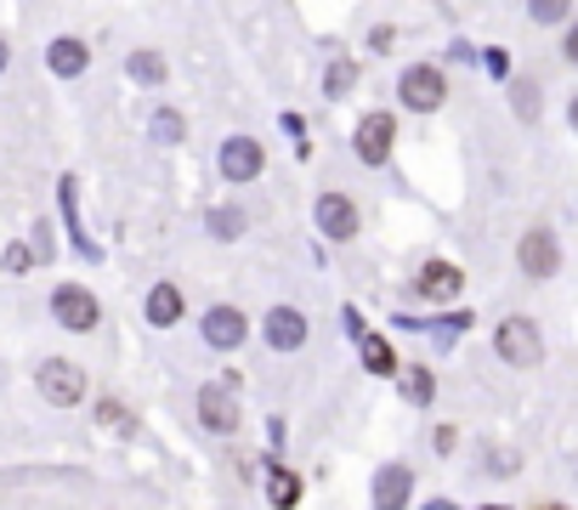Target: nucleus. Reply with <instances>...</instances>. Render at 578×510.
Returning <instances> with one entry per match:
<instances>
[{
    "label": "nucleus",
    "instance_id": "nucleus-1",
    "mask_svg": "<svg viewBox=\"0 0 578 510\" xmlns=\"http://www.w3.org/2000/svg\"><path fill=\"white\" fill-rule=\"evenodd\" d=\"M397 97L408 114H437L442 102H449V75H442L437 63H408L403 80H397Z\"/></svg>",
    "mask_w": 578,
    "mask_h": 510
},
{
    "label": "nucleus",
    "instance_id": "nucleus-2",
    "mask_svg": "<svg viewBox=\"0 0 578 510\" xmlns=\"http://www.w3.org/2000/svg\"><path fill=\"white\" fill-rule=\"evenodd\" d=\"M34 392H41L52 408H75V403H86V369L75 358H46L41 369H34Z\"/></svg>",
    "mask_w": 578,
    "mask_h": 510
},
{
    "label": "nucleus",
    "instance_id": "nucleus-3",
    "mask_svg": "<svg viewBox=\"0 0 578 510\" xmlns=\"http://www.w3.org/2000/svg\"><path fill=\"white\" fill-rule=\"evenodd\" d=\"M494 352L510 363V369H539L544 363V335L533 318H505L494 329Z\"/></svg>",
    "mask_w": 578,
    "mask_h": 510
},
{
    "label": "nucleus",
    "instance_id": "nucleus-4",
    "mask_svg": "<svg viewBox=\"0 0 578 510\" xmlns=\"http://www.w3.org/2000/svg\"><path fill=\"white\" fill-rule=\"evenodd\" d=\"M52 318H57V329H68V335H91V329L102 324V301H97L86 284H57V290H52Z\"/></svg>",
    "mask_w": 578,
    "mask_h": 510
},
{
    "label": "nucleus",
    "instance_id": "nucleus-5",
    "mask_svg": "<svg viewBox=\"0 0 578 510\" xmlns=\"http://www.w3.org/2000/svg\"><path fill=\"white\" fill-rule=\"evenodd\" d=\"M517 267L528 272L533 284L556 279V272H562V238H556L551 227H528L522 245H517Z\"/></svg>",
    "mask_w": 578,
    "mask_h": 510
},
{
    "label": "nucleus",
    "instance_id": "nucleus-6",
    "mask_svg": "<svg viewBox=\"0 0 578 510\" xmlns=\"http://www.w3.org/2000/svg\"><path fill=\"white\" fill-rule=\"evenodd\" d=\"M313 222H318L324 238H335V245H347V238L363 233V211H358V199H352V193H318Z\"/></svg>",
    "mask_w": 578,
    "mask_h": 510
},
{
    "label": "nucleus",
    "instance_id": "nucleus-7",
    "mask_svg": "<svg viewBox=\"0 0 578 510\" xmlns=\"http://www.w3.org/2000/svg\"><path fill=\"white\" fill-rule=\"evenodd\" d=\"M392 148H397V114H363L352 131V154L363 165H386Z\"/></svg>",
    "mask_w": 578,
    "mask_h": 510
},
{
    "label": "nucleus",
    "instance_id": "nucleus-8",
    "mask_svg": "<svg viewBox=\"0 0 578 510\" xmlns=\"http://www.w3.org/2000/svg\"><path fill=\"white\" fill-rule=\"evenodd\" d=\"M261 340L272 352H301L306 347V313H301V306H267Z\"/></svg>",
    "mask_w": 578,
    "mask_h": 510
},
{
    "label": "nucleus",
    "instance_id": "nucleus-9",
    "mask_svg": "<svg viewBox=\"0 0 578 510\" xmlns=\"http://www.w3.org/2000/svg\"><path fill=\"white\" fill-rule=\"evenodd\" d=\"M216 165H222L227 182H256L261 165H267V148L256 143V136H227L222 154H216Z\"/></svg>",
    "mask_w": 578,
    "mask_h": 510
},
{
    "label": "nucleus",
    "instance_id": "nucleus-10",
    "mask_svg": "<svg viewBox=\"0 0 578 510\" xmlns=\"http://www.w3.org/2000/svg\"><path fill=\"white\" fill-rule=\"evenodd\" d=\"M193 408H199V426L204 431H216V437H233L238 431V397L227 386H204Z\"/></svg>",
    "mask_w": 578,
    "mask_h": 510
},
{
    "label": "nucleus",
    "instance_id": "nucleus-11",
    "mask_svg": "<svg viewBox=\"0 0 578 510\" xmlns=\"http://www.w3.org/2000/svg\"><path fill=\"white\" fill-rule=\"evenodd\" d=\"M204 340H211L216 352L245 347V340H250V318L238 313V306H211V313H204Z\"/></svg>",
    "mask_w": 578,
    "mask_h": 510
},
{
    "label": "nucleus",
    "instance_id": "nucleus-12",
    "mask_svg": "<svg viewBox=\"0 0 578 510\" xmlns=\"http://www.w3.org/2000/svg\"><path fill=\"white\" fill-rule=\"evenodd\" d=\"M460 290H465V272L454 261H426L420 279H415V295L420 301H454Z\"/></svg>",
    "mask_w": 578,
    "mask_h": 510
},
{
    "label": "nucleus",
    "instance_id": "nucleus-13",
    "mask_svg": "<svg viewBox=\"0 0 578 510\" xmlns=\"http://www.w3.org/2000/svg\"><path fill=\"white\" fill-rule=\"evenodd\" d=\"M408 499H415V471L381 465V476H374V510H408Z\"/></svg>",
    "mask_w": 578,
    "mask_h": 510
},
{
    "label": "nucleus",
    "instance_id": "nucleus-14",
    "mask_svg": "<svg viewBox=\"0 0 578 510\" xmlns=\"http://www.w3.org/2000/svg\"><path fill=\"white\" fill-rule=\"evenodd\" d=\"M182 313H188V295H182V284H154V290H148V324H154V329L182 324Z\"/></svg>",
    "mask_w": 578,
    "mask_h": 510
},
{
    "label": "nucleus",
    "instance_id": "nucleus-15",
    "mask_svg": "<svg viewBox=\"0 0 578 510\" xmlns=\"http://www.w3.org/2000/svg\"><path fill=\"white\" fill-rule=\"evenodd\" d=\"M46 63H52V75L75 80V75H86V63H91V46H86V41H75V34H63V41H52Z\"/></svg>",
    "mask_w": 578,
    "mask_h": 510
},
{
    "label": "nucleus",
    "instance_id": "nucleus-16",
    "mask_svg": "<svg viewBox=\"0 0 578 510\" xmlns=\"http://www.w3.org/2000/svg\"><path fill=\"white\" fill-rule=\"evenodd\" d=\"M267 499H272V510H295L301 505V476L284 471V465H272L267 471Z\"/></svg>",
    "mask_w": 578,
    "mask_h": 510
},
{
    "label": "nucleus",
    "instance_id": "nucleus-17",
    "mask_svg": "<svg viewBox=\"0 0 578 510\" xmlns=\"http://www.w3.org/2000/svg\"><path fill=\"white\" fill-rule=\"evenodd\" d=\"M358 352H363V363L374 369V374H397V358H392V347L381 335H369V329H358Z\"/></svg>",
    "mask_w": 578,
    "mask_h": 510
},
{
    "label": "nucleus",
    "instance_id": "nucleus-18",
    "mask_svg": "<svg viewBox=\"0 0 578 510\" xmlns=\"http://www.w3.org/2000/svg\"><path fill=\"white\" fill-rule=\"evenodd\" d=\"M204 227H211L216 238H238L245 233V211H238V204H216V211L204 216Z\"/></svg>",
    "mask_w": 578,
    "mask_h": 510
},
{
    "label": "nucleus",
    "instance_id": "nucleus-19",
    "mask_svg": "<svg viewBox=\"0 0 578 510\" xmlns=\"http://www.w3.org/2000/svg\"><path fill=\"white\" fill-rule=\"evenodd\" d=\"M510 109H517V120H539V80L510 86Z\"/></svg>",
    "mask_w": 578,
    "mask_h": 510
},
{
    "label": "nucleus",
    "instance_id": "nucleus-20",
    "mask_svg": "<svg viewBox=\"0 0 578 510\" xmlns=\"http://www.w3.org/2000/svg\"><path fill=\"white\" fill-rule=\"evenodd\" d=\"M131 80L159 86V80H165V57H159V52H136V57H131Z\"/></svg>",
    "mask_w": 578,
    "mask_h": 510
},
{
    "label": "nucleus",
    "instance_id": "nucleus-21",
    "mask_svg": "<svg viewBox=\"0 0 578 510\" xmlns=\"http://www.w3.org/2000/svg\"><path fill=\"white\" fill-rule=\"evenodd\" d=\"M352 80H358V63H352V57H340V63L329 68L324 91H329V97H347V91H352Z\"/></svg>",
    "mask_w": 578,
    "mask_h": 510
},
{
    "label": "nucleus",
    "instance_id": "nucleus-22",
    "mask_svg": "<svg viewBox=\"0 0 578 510\" xmlns=\"http://www.w3.org/2000/svg\"><path fill=\"white\" fill-rule=\"evenodd\" d=\"M437 381H431V369H408V381H403V397L408 403H431Z\"/></svg>",
    "mask_w": 578,
    "mask_h": 510
},
{
    "label": "nucleus",
    "instance_id": "nucleus-23",
    "mask_svg": "<svg viewBox=\"0 0 578 510\" xmlns=\"http://www.w3.org/2000/svg\"><path fill=\"white\" fill-rule=\"evenodd\" d=\"M573 12V0H528V18L533 23H562Z\"/></svg>",
    "mask_w": 578,
    "mask_h": 510
},
{
    "label": "nucleus",
    "instance_id": "nucleus-24",
    "mask_svg": "<svg viewBox=\"0 0 578 510\" xmlns=\"http://www.w3.org/2000/svg\"><path fill=\"white\" fill-rule=\"evenodd\" d=\"M154 136H159V143H182V136H188V125H182V114H170V109H165V114L154 120Z\"/></svg>",
    "mask_w": 578,
    "mask_h": 510
},
{
    "label": "nucleus",
    "instance_id": "nucleus-25",
    "mask_svg": "<svg viewBox=\"0 0 578 510\" xmlns=\"http://www.w3.org/2000/svg\"><path fill=\"white\" fill-rule=\"evenodd\" d=\"M562 57H567V63H578V23L567 29V41H562Z\"/></svg>",
    "mask_w": 578,
    "mask_h": 510
},
{
    "label": "nucleus",
    "instance_id": "nucleus-26",
    "mask_svg": "<svg viewBox=\"0 0 578 510\" xmlns=\"http://www.w3.org/2000/svg\"><path fill=\"white\" fill-rule=\"evenodd\" d=\"M7 63H12V46H7V41H0V75H7Z\"/></svg>",
    "mask_w": 578,
    "mask_h": 510
},
{
    "label": "nucleus",
    "instance_id": "nucleus-27",
    "mask_svg": "<svg viewBox=\"0 0 578 510\" xmlns=\"http://www.w3.org/2000/svg\"><path fill=\"white\" fill-rule=\"evenodd\" d=\"M426 510H454V505H449V499H431V505H426Z\"/></svg>",
    "mask_w": 578,
    "mask_h": 510
},
{
    "label": "nucleus",
    "instance_id": "nucleus-28",
    "mask_svg": "<svg viewBox=\"0 0 578 510\" xmlns=\"http://www.w3.org/2000/svg\"><path fill=\"white\" fill-rule=\"evenodd\" d=\"M567 120H573V131H578V97H573V109H567Z\"/></svg>",
    "mask_w": 578,
    "mask_h": 510
},
{
    "label": "nucleus",
    "instance_id": "nucleus-29",
    "mask_svg": "<svg viewBox=\"0 0 578 510\" xmlns=\"http://www.w3.org/2000/svg\"><path fill=\"white\" fill-rule=\"evenodd\" d=\"M539 510H567V505H539Z\"/></svg>",
    "mask_w": 578,
    "mask_h": 510
},
{
    "label": "nucleus",
    "instance_id": "nucleus-30",
    "mask_svg": "<svg viewBox=\"0 0 578 510\" xmlns=\"http://www.w3.org/2000/svg\"><path fill=\"white\" fill-rule=\"evenodd\" d=\"M483 510H510V505H483Z\"/></svg>",
    "mask_w": 578,
    "mask_h": 510
}]
</instances>
